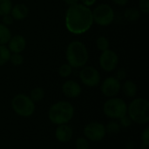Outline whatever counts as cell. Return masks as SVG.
<instances>
[{
	"label": "cell",
	"instance_id": "obj_1",
	"mask_svg": "<svg viewBox=\"0 0 149 149\" xmlns=\"http://www.w3.org/2000/svg\"><path fill=\"white\" fill-rule=\"evenodd\" d=\"M65 27L69 32L80 35L88 31L93 24V11L82 3L70 5L65 13Z\"/></svg>",
	"mask_w": 149,
	"mask_h": 149
},
{
	"label": "cell",
	"instance_id": "obj_2",
	"mask_svg": "<svg viewBox=\"0 0 149 149\" xmlns=\"http://www.w3.org/2000/svg\"><path fill=\"white\" fill-rule=\"evenodd\" d=\"M74 107L72 103L65 100L52 104L48 111L49 120L54 125L68 124L74 116Z\"/></svg>",
	"mask_w": 149,
	"mask_h": 149
},
{
	"label": "cell",
	"instance_id": "obj_3",
	"mask_svg": "<svg viewBox=\"0 0 149 149\" xmlns=\"http://www.w3.org/2000/svg\"><path fill=\"white\" fill-rule=\"evenodd\" d=\"M65 57L67 63L72 68H82L88 61V50L84 43L74 40L67 45Z\"/></svg>",
	"mask_w": 149,
	"mask_h": 149
},
{
	"label": "cell",
	"instance_id": "obj_4",
	"mask_svg": "<svg viewBox=\"0 0 149 149\" xmlns=\"http://www.w3.org/2000/svg\"><path fill=\"white\" fill-rule=\"evenodd\" d=\"M127 115L136 124H148L149 122L148 100L144 98H134L127 106Z\"/></svg>",
	"mask_w": 149,
	"mask_h": 149
},
{
	"label": "cell",
	"instance_id": "obj_5",
	"mask_svg": "<svg viewBox=\"0 0 149 149\" xmlns=\"http://www.w3.org/2000/svg\"><path fill=\"white\" fill-rule=\"evenodd\" d=\"M11 107L14 113L23 118H29L35 113L36 106L31 98L23 93L16 94L11 100Z\"/></svg>",
	"mask_w": 149,
	"mask_h": 149
},
{
	"label": "cell",
	"instance_id": "obj_6",
	"mask_svg": "<svg viewBox=\"0 0 149 149\" xmlns=\"http://www.w3.org/2000/svg\"><path fill=\"white\" fill-rule=\"evenodd\" d=\"M103 113L107 118L118 120L127 114V104L120 98H109L103 105Z\"/></svg>",
	"mask_w": 149,
	"mask_h": 149
},
{
	"label": "cell",
	"instance_id": "obj_7",
	"mask_svg": "<svg viewBox=\"0 0 149 149\" xmlns=\"http://www.w3.org/2000/svg\"><path fill=\"white\" fill-rule=\"evenodd\" d=\"M93 11V23L100 26H107L114 20V10L107 3H100Z\"/></svg>",
	"mask_w": 149,
	"mask_h": 149
},
{
	"label": "cell",
	"instance_id": "obj_8",
	"mask_svg": "<svg viewBox=\"0 0 149 149\" xmlns=\"http://www.w3.org/2000/svg\"><path fill=\"white\" fill-rule=\"evenodd\" d=\"M83 134L85 138L88 141L97 142L102 141L106 137L107 131L104 124L98 121H92L84 127Z\"/></svg>",
	"mask_w": 149,
	"mask_h": 149
},
{
	"label": "cell",
	"instance_id": "obj_9",
	"mask_svg": "<svg viewBox=\"0 0 149 149\" xmlns=\"http://www.w3.org/2000/svg\"><path fill=\"white\" fill-rule=\"evenodd\" d=\"M79 79L86 86L96 87L100 83V73L93 66H83L79 72Z\"/></svg>",
	"mask_w": 149,
	"mask_h": 149
},
{
	"label": "cell",
	"instance_id": "obj_10",
	"mask_svg": "<svg viewBox=\"0 0 149 149\" xmlns=\"http://www.w3.org/2000/svg\"><path fill=\"white\" fill-rule=\"evenodd\" d=\"M119 64V57L113 50H107L102 52L100 57V65L105 72H110L116 69Z\"/></svg>",
	"mask_w": 149,
	"mask_h": 149
},
{
	"label": "cell",
	"instance_id": "obj_11",
	"mask_svg": "<svg viewBox=\"0 0 149 149\" xmlns=\"http://www.w3.org/2000/svg\"><path fill=\"white\" fill-rule=\"evenodd\" d=\"M121 84L119 79L115 77H107L103 80L100 86V91L105 97L113 98L116 97L120 92Z\"/></svg>",
	"mask_w": 149,
	"mask_h": 149
},
{
	"label": "cell",
	"instance_id": "obj_12",
	"mask_svg": "<svg viewBox=\"0 0 149 149\" xmlns=\"http://www.w3.org/2000/svg\"><path fill=\"white\" fill-rule=\"evenodd\" d=\"M61 89L63 94L70 99L78 98L82 93V88L80 85L74 80H66L63 83Z\"/></svg>",
	"mask_w": 149,
	"mask_h": 149
},
{
	"label": "cell",
	"instance_id": "obj_13",
	"mask_svg": "<svg viewBox=\"0 0 149 149\" xmlns=\"http://www.w3.org/2000/svg\"><path fill=\"white\" fill-rule=\"evenodd\" d=\"M73 136V130L68 124H63L57 126L55 130V138L61 143L69 142Z\"/></svg>",
	"mask_w": 149,
	"mask_h": 149
},
{
	"label": "cell",
	"instance_id": "obj_14",
	"mask_svg": "<svg viewBox=\"0 0 149 149\" xmlns=\"http://www.w3.org/2000/svg\"><path fill=\"white\" fill-rule=\"evenodd\" d=\"M26 47V40L25 38L20 35L11 36L8 42V49L12 53H21Z\"/></svg>",
	"mask_w": 149,
	"mask_h": 149
},
{
	"label": "cell",
	"instance_id": "obj_15",
	"mask_svg": "<svg viewBox=\"0 0 149 149\" xmlns=\"http://www.w3.org/2000/svg\"><path fill=\"white\" fill-rule=\"evenodd\" d=\"M10 13L14 20H23L28 16L29 9L24 3H17L12 6Z\"/></svg>",
	"mask_w": 149,
	"mask_h": 149
},
{
	"label": "cell",
	"instance_id": "obj_16",
	"mask_svg": "<svg viewBox=\"0 0 149 149\" xmlns=\"http://www.w3.org/2000/svg\"><path fill=\"white\" fill-rule=\"evenodd\" d=\"M120 90L127 98H134L137 94L138 87L133 80H126L121 86Z\"/></svg>",
	"mask_w": 149,
	"mask_h": 149
},
{
	"label": "cell",
	"instance_id": "obj_17",
	"mask_svg": "<svg viewBox=\"0 0 149 149\" xmlns=\"http://www.w3.org/2000/svg\"><path fill=\"white\" fill-rule=\"evenodd\" d=\"M29 97L34 103L40 102L45 98V90L42 87H34L31 90Z\"/></svg>",
	"mask_w": 149,
	"mask_h": 149
},
{
	"label": "cell",
	"instance_id": "obj_18",
	"mask_svg": "<svg viewBox=\"0 0 149 149\" xmlns=\"http://www.w3.org/2000/svg\"><path fill=\"white\" fill-rule=\"evenodd\" d=\"M11 38V32L8 26L0 23V45H5Z\"/></svg>",
	"mask_w": 149,
	"mask_h": 149
},
{
	"label": "cell",
	"instance_id": "obj_19",
	"mask_svg": "<svg viewBox=\"0 0 149 149\" xmlns=\"http://www.w3.org/2000/svg\"><path fill=\"white\" fill-rule=\"evenodd\" d=\"M124 16L126 17V19L131 21V22H135L137 20L140 19L141 17V11L140 10L136 9V8H127L125 12H124Z\"/></svg>",
	"mask_w": 149,
	"mask_h": 149
},
{
	"label": "cell",
	"instance_id": "obj_20",
	"mask_svg": "<svg viewBox=\"0 0 149 149\" xmlns=\"http://www.w3.org/2000/svg\"><path fill=\"white\" fill-rule=\"evenodd\" d=\"M105 127H106L107 134H111V135L118 134L120 132V129H121V127H120L119 121H117L115 120H113L109 121L107 123V125L105 126Z\"/></svg>",
	"mask_w": 149,
	"mask_h": 149
},
{
	"label": "cell",
	"instance_id": "obj_21",
	"mask_svg": "<svg viewBox=\"0 0 149 149\" xmlns=\"http://www.w3.org/2000/svg\"><path fill=\"white\" fill-rule=\"evenodd\" d=\"M10 54L11 53L7 46L0 45V66L5 65L10 60Z\"/></svg>",
	"mask_w": 149,
	"mask_h": 149
},
{
	"label": "cell",
	"instance_id": "obj_22",
	"mask_svg": "<svg viewBox=\"0 0 149 149\" xmlns=\"http://www.w3.org/2000/svg\"><path fill=\"white\" fill-rule=\"evenodd\" d=\"M96 46H97L99 51L104 52V51H107L109 49L110 42H109L107 38H106L104 36H100L96 40Z\"/></svg>",
	"mask_w": 149,
	"mask_h": 149
},
{
	"label": "cell",
	"instance_id": "obj_23",
	"mask_svg": "<svg viewBox=\"0 0 149 149\" xmlns=\"http://www.w3.org/2000/svg\"><path fill=\"white\" fill-rule=\"evenodd\" d=\"M12 6L11 0H0V16L3 17V15L9 14Z\"/></svg>",
	"mask_w": 149,
	"mask_h": 149
},
{
	"label": "cell",
	"instance_id": "obj_24",
	"mask_svg": "<svg viewBox=\"0 0 149 149\" xmlns=\"http://www.w3.org/2000/svg\"><path fill=\"white\" fill-rule=\"evenodd\" d=\"M149 148V127H147L141 135V149H148Z\"/></svg>",
	"mask_w": 149,
	"mask_h": 149
},
{
	"label": "cell",
	"instance_id": "obj_25",
	"mask_svg": "<svg viewBox=\"0 0 149 149\" xmlns=\"http://www.w3.org/2000/svg\"><path fill=\"white\" fill-rule=\"evenodd\" d=\"M72 69L73 68L68 63H65L61 65L60 67L58 68V74L62 78H67L71 76V74L72 73Z\"/></svg>",
	"mask_w": 149,
	"mask_h": 149
},
{
	"label": "cell",
	"instance_id": "obj_26",
	"mask_svg": "<svg viewBox=\"0 0 149 149\" xmlns=\"http://www.w3.org/2000/svg\"><path fill=\"white\" fill-rule=\"evenodd\" d=\"M75 148L76 149H89L90 144L89 141L85 137H79L75 141Z\"/></svg>",
	"mask_w": 149,
	"mask_h": 149
},
{
	"label": "cell",
	"instance_id": "obj_27",
	"mask_svg": "<svg viewBox=\"0 0 149 149\" xmlns=\"http://www.w3.org/2000/svg\"><path fill=\"white\" fill-rule=\"evenodd\" d=\"M9 61H10V63L13 65L18 66V65H21L23 64L24 57L21 53H12V54H10Z\"/></svg>",
	"mask_w": 149,
	"mask_h": 149
},
{
	"label": "cell",
	"instance_id": "obj_28",
	"mask_svg": "<svg viewBox=\"0 0 149 149\" xmlns=\"http://www.w3.org/2000/svg\"><path fill=\"white\" fill-rule=\"evenodd\" d=\"M118 120H119V123H120V127H124V128L129 127L132 125V123H133L132 120L129 118V116H128L127 114L125 115V116H123L122 118H120V119Z\"/></svg>",
	"mask_w": 149,
	"mask_h": 149
},
{
	"label": "cell",
	"instance_id": "obj_29",
	"mask_svg": "<svg viewBox=\"0 0 149 149\" xmlns=\"http://www.w3.org/2000/svg\"><path fill=\"white\" fill-rule=\"evenodd\" d=\"M140 11L143 14H148L149 12V0H140L139 2Z\"/></svg>",
	"mask_w": 149,
	"mask_h": 149
},
{
	"label": "cell",
	"instance_id": "obj_30",
	"mask_svg": "<svg viewBox=\"0 0 149 149\" xmlns=\"http://www.w3.org/2000/svg\"><path fill=\"white\" fill-rule=\"evenodd\" d=\"M13 22H14V18L12 17V16L10 15V13L6 14V15H3L2 17V24H3L6 26L12 24Z\"/></svg>",
	"mask_w": 149,
	"mask_h": 149
},
{
	"label": "cell",
	"instance_id": "obj_31",
	"mask_svg": "<svg viewBox=\"0 0 149 149\" xmlns=\"http://www.w3.org/2000/svg\"><path fill=\"white\" fill-rule=\"evenodd\" d=\"M127 70L125 68H120V69H118V71L116 72L115 78L117 79H119L120 81H121V80H124L127 78Z\"/></svg>",
	"mask_w": 149,
	"mask_h": 149
},
{
	"label": "cell",
	"instance_id": "obj_32",
	"mask_svg": "<svg viewBox=\"0 0 149 149\" xmlns=\"http://www.w3.org/2000/svg\"><path fill=\"white\" fill-rule=\"evenodd\" d=\"M96 1L97 0H81V3L84 4L85 6L91 7V6H93L96 3Z\"/></svg>",
	"mask_w": 149,
	"mask_h": 149
},
{
	"label": "cell",
	"instance_id": "obj_33",
	"mask_svg": "<svg viewBox=\"0 0 149 149\" xmlns=\"http://www.w3.org/2000/svg\"><path fill=\"white\" fill-rule=\"evenodd\" d=\"M129 0H113V2L119 6H125L128 3Z\"/></svg>",
	"mask_w": 149,
	"mask_h": 149
},
{
	"label": "cell",
	"instance_id": "obj_34",
	"mask_svg": "<svg viewBox=\"0 0 149 149\" xmlns=\"http://www.w3.org/2000/svg\"><path fill=\"white\" fill-rule=\"evenodd\" d=\"M65 3H67L69 6L70 5H73V4H76L79 3V0H63Z\"/></svg>",
	"mask_w": 149,
	"mask_h": 149
}]
</instances>
